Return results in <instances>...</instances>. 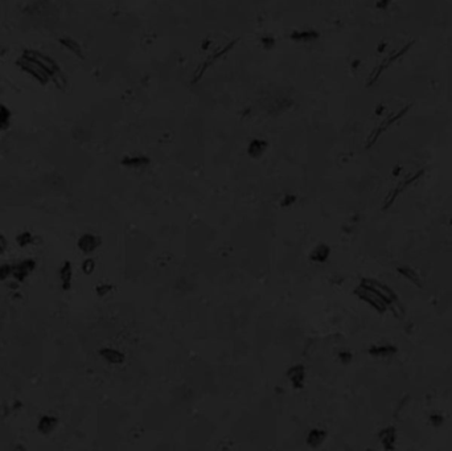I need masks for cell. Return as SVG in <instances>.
<instances>
[{"instance_id":"6da1fadb","label":"cell","mask_w":452,"mask_h":451,"mask_svg":"<svg viewBox=\"0 0 452 451\" xmlns=\"http://www.w3.org/2000/svg\"><path fill=\"white\" fill-rule=\"evenodd\" d=\"M16 65L20 67V70L27 73L29 77H32L41 85H48L49 82H52V75L49 74V71L47 69H44L36 60L25 55L24 52L20 55L19 59L16 60Z\"/></svg>"},{"instance_id":"7a4b0ae2","label":"cell","mask_w":452,"mask_h":451,"mask_svg":"<svg viewBox=\"0 0 452 451\" xmlns=\"http://www.w3.org/2000/svg\"><path fill=\"white\" fill-rule=\"evenodd\" d=\"M354 293L360 299L365 301L368 305H370L373 309H376L380 313H384L389 303L386 302V299L382 295L378 294V291L376 289H373L372 286L366 282V279H362V282L360 283L357 289L354 290Z\"/></svg>"},{"instance_id":"3957f363","label":"cell","mask_w":452,"mask_h":451,"mask_svg":"<svg viewBox=\"0 0 452 451\" xmlns=\"http://www.w3.org/2000/svg\"><path fill=\"white\" fill-rule=\"evenodd\" d=\"M23 52L25 55L29 56V57H32L33 60H36L44 69H47V70L49 71V74L52 75V79L55 78L57 74H60V73H63L59 64L56 63V60L52 59L51 56L45 55L43 52L36 51V49H24Z\"/></svg>"},{"instance_id":"277c9868","label":"cell","mask_w":452,"mask_h":451,"mask_svg":"<svg viewBox=\"0 0 452 451\" xmlns=\"http://www.w3.org/2000/svg\"><path fill=\"white\" fill-rule=\"evenodd\" d=\"M320 35L314 29H303V31H294L290 35V40L296 44H312L318 41Z\"/></svg>"},{"instance_id":"5b68a950","label":"cell","mask_w":452,"mask_h":451,"mask_svg":"<svg viewBox=\"0 0 452 451\" xmlns=\"http://www.w3.org/2000/svg\"><path fill=\"white\" fill-rule=\"evenodd\" d=\"M288 380L291 383V385L295 389H302L304 385V380H306V371L304 367L300 364H296L294 367L288 369L287 372Z\"/></svg>"},{"instance_id":"8992f818","label":"cell","mask_w":452,"mask_h":451,"mask_svg":"<svg viewBox=\"0 0 452 451\" xmlns=\"http://www.w3.org/2000/svg\"><path fill=\"white\" fill-rule=\"evenodd\" d=\"M122 166L127 168H132V170H142L150 166V158H147L144 155H131V156H125L122 159Z\"/></svg>"},{"instance_id":"52a82bcc","label":"cell","mask_w":452,"mask_h":451,"mask_svg":"<svg viewBox=\"0 0 452 451\" xmlns=\"http://www.w3.org/2000/svg\"><path fill=\"white\" fill-rule=\"evenodd\" d=\"M268 148V142L264 139L257 138L250 140V143L248 144V155L253 159L260 158L262 155L267 151Z\"/></svg>"},{"instance_id":"ba28073f","label":"cell","mask_w":452,"mask_h":451,"mask_svg":"<svg viewBox=\"0 0 452 451\" xmlns=\"http://www.w3.org/2000/svg\"><path fill=\"white\" fill-rule=\"evenodd\" d=\"M35 261H32V259L23 261L19 265L12 266V275L19 281H24L32 273V270L35 269Z\"/></svg>"},{"instance_id":"9c48e42d","label":"cell","mask_w":452,"mask_h":451,"mask_svg":"<svg viewBox=\"0 0 452 451\" xmlns=\"http://www.w3.org/2000/svg\"><path fill=\"white\" fill-rule=\"evenodd\" d=\"M101 245V240L94 234H83L78 240V248L83 253H91Z\"/></svg>"},{"instance_id":"30bf717a","label":"cell","mask_w":452,"mask_h":451,"mask_svg":"<svg viewBox=\"0 0 452 451\" xmlns=\"http://www.w3.org/2000/svg\"><path fill=\"white\" fill-rule=\"evenodd\" d=\"M60 44L67 52H70L71 55H74L75 57H79V59H83V48L77 40L71 39V37H61L60 39Z\"/></svg>"},{"instance_id":"8fae6325","label":"cell","mask_w":452,"mask_h":451,"mask_svg":"<svg viewBox=\"0 0 452 451\" xmlns=\"http://www.w3.org/2000/svg\"><path fill=\"white\" fill-rule=\"evenodd\" d=\"M99 355H101L107 363H110V364L118 365L122 364L123 361H125V355H123L122 352H119L118 349L103 348L99 351Z\"/></svg>"},{"instance_id":"7c38bea8","label":"cell","mask_w":452,"mask_h":451,"mask_svg":"<svg viewBox=\"0 0 452 451\" xmlns=\"http://www.w3.org/2000/svg\"><path fill=\"white\" fill-rule=\"evenodd\" d=\"M330 256V249L326 245L322 244V245L316 246L312 253H311L310 258L314 262H325Z\"/></svg>"},{"instance_id":"4fadbf2b","label":"cell","mask_w":452,"mask_h":451,"mask_svg":"<svg viewBox=\"0 0 452 451\" xmlns=\"http://www.w3.org/2000/svg\"><path fill=\"white\" fill-rule=\"evenodd\" d=\"M60 277H61V283H63V289L64 290L70 289L71 279H73V270H71L70 262H65V263H64V266L61 267V273H60Z\"/></svg>"},{"instance_id":"5bb4252c","label":"cell","mask_w":452,"mask_h":451,"mask_svg":"<svg viewBox=\"0 0 452 451\" xmlns=\"http://www.w3.org/2000/svg\"><path fill=\"white\" fill-rule=\"evenodd\" d=\"M326 437V433L324 430H320V429H314V430H311L308 433V436H307V444L310 445V446H319L320 444L324 442Z\"/></svg>"},{"instance_id":"9a60e30c","label":"cell","mask_w":452,"mask_h":451,"mask_svg":"<svg viewBox=\"0 0 452 451\" xmlns=\"http://www.w3.org/2000/svg\"><path fill=\"white\" fill-rule=\"evenodd\" d=\"M380 440H381L382 445L385 446V449H393L394 442H395V432H394V429H384V430L380 433Z\"/></svg>"},{"instance_id":"2e32d148","label":"cell","mask_w":452,"mask_h":451,"mask_svg":"<svg viewBox=\"0 0 452 451\" xmlns=\"http://www.w3.org/2000/svg\"><path fill=\"white\" fill-rule=\"evenodd\" d=\"M369 352L370 355H373V356L386 357L391 356V355L395 352V348L390 347V345H380V347H373V348H370Z\"/></svg>"},{"instance_id":"e0dca14e","label":"cell","mask_w":452,"mask_h":451,"mask_svg":"<svg viewBox=\"0 0 452 451\" xmlns=\"http://www.w3.org/2000/svg\"><path fill=\"white\" fill-rule=\"evenodd\" d=\"M57 421L53 417H43L39 422V430L41 433H49L55 429Z\"/></svg>"},{"instance_id":"ac0fdd59","label":"cell","mask_w":452,"mask_h":451,"mask_svg":"<svg viewBox=\"0 0 452 451\" xmlns=\"http://www.w3.org/2000/svg\"><path fill=\"white\" fill-rule=\"evenodd\" d=\"M11 110L5 107L4 105H0V130H4L9 126L11 122Z\"/></svg>"},{"instance_id":"d6986e66","label":"cell","mask_w":452,"mask_h":451,"mask_svg":"<svg viewBox=\"0 0 452 451\" xmlns=\"http://www.w3.org/2000/svg\"><path fill=\"white\" fill-rule=\"evenodd\" d=\"M275 44H276V40L274 36L264 35L260 37V45H262L264 49H267V51H270V49H272V48L275 47Z\"/></svg>"},{"instance_id":"ffe728a7","label":"cell","mask_w":452,"mask_h":451,"mask_svg":"<svg viewBox=\"0 0 452 451\" xmlns=\"http://www.w3.org/2000/svg\"><path fill=\"white\" fill-rule=\"evenodd\" d=\"M32 238H33V237H32L31 233H28V232H24V233H21L19 236V237H17V242H19V245L27 246V245H29V244H31L32 241H33Z\"/></svg>"},{"instance_id":"44dd1931","label":"cell","mask_w":452,"mask_h":451,"mask_svg":"<svg viewBox=\"0 0 452 451\" xmlns=\"http://www.w3.org/2000/svg\"><path fill=\"white\" fill-rule=\"evenodd\" d=\"M94 269H95L94 259H91V258H89V259H85V261H83L82 270L85 271V273L91 274L93 271H94Z\"/></svg>"},{"instance_id":"7402d4cb","label":"cell","mask_w":452,"mask_h":451,"mask_svg":"<svg viewBox=\"0 0 452 451\" xmlns=\"http://www.w3.org/2000/svg\"><path fill=\"white\" fill-rule=\"evenodd\" d=\"M296 202V196L295 194H286L282 200V206L284 208H288V206H292Z\"/></svg>"},{"instance_id":"603a6c76","label":"cell","mask_w":452,"mask_h":451,"mask_svg":"<svg viewBox=\"0 0 452 451\" xmlns=\"http://www.w3.org/2000/svg\"><path fill=\"white\" fill-rule=\"evenodd\" d=\"M9 275H12V266H9V265L0 266V279H7Z\"/></svg>"},{"instance_id":"cb8c5ba5","label":"cell","mask_w":452,"mask_h":451,"mask_svg":"<svg viewBox=\"0 0 452 451\" xmlns=\"http://www.w3.org/2000/svg\"><path fill=\"white\" fill-rule=\"evenodd\" d=\"M111 290H113V286L109 285V283H102L97 287V293H98V295H106V294L110 293Z\"/></svg>"},{"instance_id":"d4e9b609","label":"cell","mask_w":452,"mask_h":451,"mask_svg":"<svg viewBox=\"0 0 452 451\" xmlns=\"http://www.w3.org/2000/svg\"><path fill=\"white\" fill-rule=\"evenodd\" d=\"M340 360L346 364V363H349V361L352 360V356H350L349 352H341L340 353Z\"/></svg>"},{"instance_id":"484cf974","label":"cell","mask_w":452,"mask_h":451,"mask_svg":"<svg viewBox=\"0 0 452 451\" xmlns=\"http://www.w3.org/2000/svg\"><path fill=\"white\" fill-rule=\"evenodd\" d=\"M5 246H7V241H5V238L3 236H0V254L3 253L4 249H5Z\"/></svg>"}]
</instances>
